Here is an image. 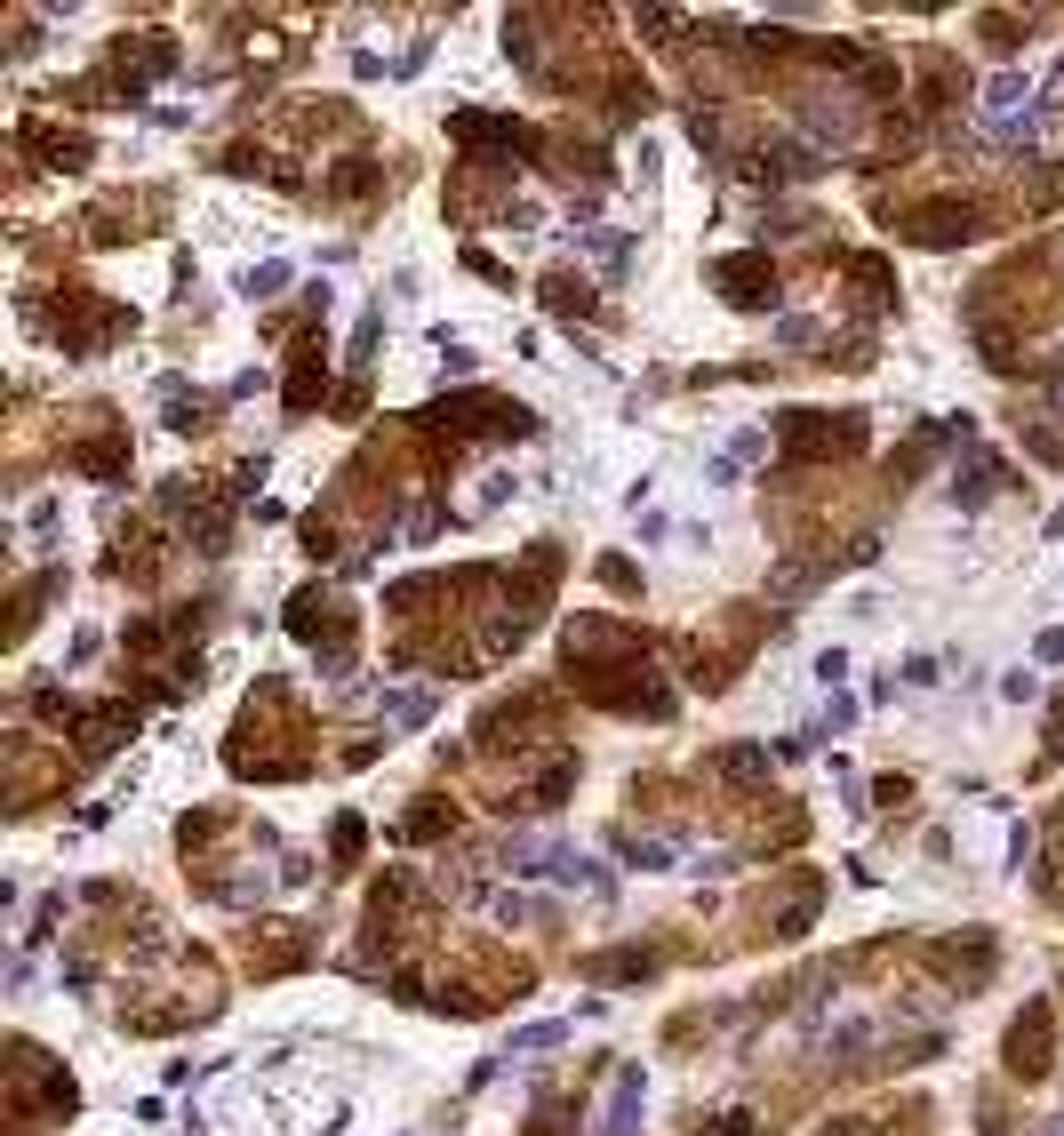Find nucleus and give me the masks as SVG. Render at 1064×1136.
<instances>
[{
    "instance_id": "nucleus-1",
    "label": "nucleus",
    "mask_w": 1064,
    "mask_h": 1136,
    "mask_svg": "<svg viewBox=\"0 0 1064 1136\" xmlns=\"http://www.w3.org/2000/svg\"><path fill=\"white\" fill-rule=\"evenodd\" d=\"M632 1104H640V1073H625V1088H616V1104H609V1136H632Z\"/></svg>"
},
{
    "instance_id": "nucleus-2",
    "label": "nucleus",
    "mask_w": 1064,
    "mask_h": 1136,
    "mask_svg": "<svg viewBox=\"0 0 1064 1136\" xmlns=\"http://www.w3.org/2000/svg\"><path fill=\"white\" fill-rule=\"evenodd\" d=\"M1016 97H1025V80H1016V73H1001V80H992V88H985V104H992V113H1009V104H1016Z\"/></svg>"
}]
</instances>
